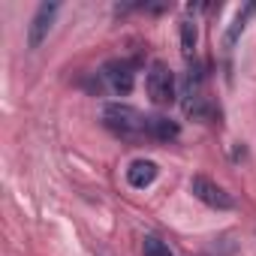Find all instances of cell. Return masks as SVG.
Wrapping results in <instances>:
<instances>
[{
    "mask_svg": "<svg viewBox=\"0 0 256 256\" xmlns=\"http://www.w3.org/2000/svg\"><path fill=\"white\" fill-rule=\"evenodd\" d=\"M102 124H106V130H112L114 136H124V139H139V136H148V118L133 108V106H126V102H108L102 108Z\"/></svg>",
    "mask_w": 256,
    "mask_h": 256,
    "instance_id": "6da1fadb",
    "label": "cell"
},
{
    "mask_svg": "<svg viewBox=\"0 0 256 256\" xmlns=\"http://www.w3.org/2000/svg\"><path fill=\"white\" fill-rule=\"evenodd\" d=\"M145 88H148V96L154 106H172L175 96H178V84H175V72L169 70V64L163 60H154L148 66V76H145Z\"/></svg>",
    "mask_w": 256,
    "mask_h": 256,
    "instance_id": "7a4b0ae2",
    "label": "cell"
},
{
    "mask_svg": "<svg viewBox=\"0 0 256 256\" xmlns=\"http://www.w3.org/2000/svg\"><path fill=\"white\" fill-rule=\"evenodd\" d=\"M190 193H193L202 205L217 208V211H229V208L235 205V199H232L217 181H211V178H205V175H193V181H190Z\"/></svg>",
    "mask_w": 256,
    "mask_h": 256,
    "instance_id": "3957f363",
    "label": "cell"
},
{
    "mask_svg": "<svg viewBox=\"0 0 256 256\" xmlns=\"http://www.w3.org/2000/svg\"><path fill=\"white\" fill-rule=\"evenodd\" d=\"M58 12H60V4H40V6H36L34 18H30V24H28V48H30V52L40 48V46L48 40Z\"/></svg>",
    "mask_w": 256,
    "mask_h": 256,
    "instance_id": "277c9868",
    "label": "cell"
},
{
    "mask_svg": "<svg viewBox=\"0 0 256 256\" xmlns=\"http://www.w3.org/2000/svg\"><path fill=\"white\" fill-rule=\"evenodd\" d=\"M102 78H106V84H108L114 94L126 96V94L133 90V82H136V70H133V64H130V60H124V58H114V60H108V64L102 66Z\"/></svg>",
    "mask_w": 256,
    "mask_h": 256,
    "instance_id": "5b68a950",
    "label": "cell"
},
{
    "mask_svg": "<svg viewBox=\"0 0 256 256\" xmlns=\"http://www.w3.org/2000/svg\"><path fill=\"white\" fill-rule=\"evenodd\" d=\"M157 175H160V169L154 160H133L130 169H126V184L136 187V190H145L157 181Z\"/></svg>",
    "mask_w": 256,
    "mask_h": 256,
    "instance_id": "8992f818",
    "label": "cell"
},
{
    "mask_svg": "<svg viewBox=\"0 0 256 256\" xmlns=\"http://www.w3.org/2000/svg\"><path fill=\"white\" fill-rule=\"evenodd\" d=\"M145 133H148V139H154V142H175V139L181 136V126H178V120H169V118H163V114H151Z\"/></svg>",
    "mask_w": 256,
    "mask_h": 256,
    "instance_id": "52a82bcc",
    "label": "cell"
},
{
    "mask_svg": "<svg viewBox=\"0 0 256 256\" xmlns=\"http://www.w3.org/2000/svg\"><path fill=\"white\" fill-rule=\"evenodd\" d=\"M253 16H256V4H247V6H244V10H241L238 16H235V22L229 24V30H226V36H223V48H226V52H229V48H232V46L238 42V36L244 34V28H247V22H250Z\"/></svg>",
    "mask_w": 256,
    "mask_h": 256,
    "instance_id": "ba28073f",
    "label": "cell"
},
{
    "mask_svg": "<svg viewBox=\"0 0 256 256\" xmlns=\"http://www.w3.org/2000/svg\"><path fill=\"white\" fill-rule=\"evenodd\" d=\"M196 40H199V34H196V22H181V54L190 60L193 58V52H196Z\"/></svg>",
    "mask_w": 256,
    "mask_h": 256,
    "instance_id": "9c48e42d",
    "label": "cell"
},
{
    "mask_svg": "<svg viewBox=\"0 0 256 256\" xmlns=\"http://www.w3.org/2000/svg\"><path fill=\"white\" fill-rule=\"evenodd\" d=\"M142 256H172V250H169V244L160 241L157 235H145V241H142Z\"/></svg>",
    "mask_w": 256,
    "mask_h": 256,
    "instance_id": "30bf717a",
    "label": "cell"
}]
</instances>
